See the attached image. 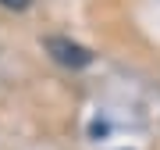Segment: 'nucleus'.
I'll return each mask as SVG.
<instances>
[{"label": "nucleus", "instance_id": "f257e3e1", "mask_svg": "<svg viewBox=\"0 0 160 150\" xmlns=\"http://www.w3.org/2000/svg\"><path fill=\"white\" fill-rule=\"evenodd\" d=\"M46 54L57 64H64V68H86V64H92V50L89 46L71 43V40H64V36H50V40H46Z\"/></svg>", "mask_w": 160, "mask_h": 150}, {"label": "nucleus", "instance_id": "f03ea898", "mask_svg": "<svg viewBox=\"0 0 160 150\" xmlns=\"http://www.w3.org/2000/svg\"><path fill=\"white\" fill-rule=\"evenodd\" d=\"M0 4H4V7H11V11H25L32 0H0Z\"/></svg>", "mask_w": 160, "mask_h": 150}]
</instances>
